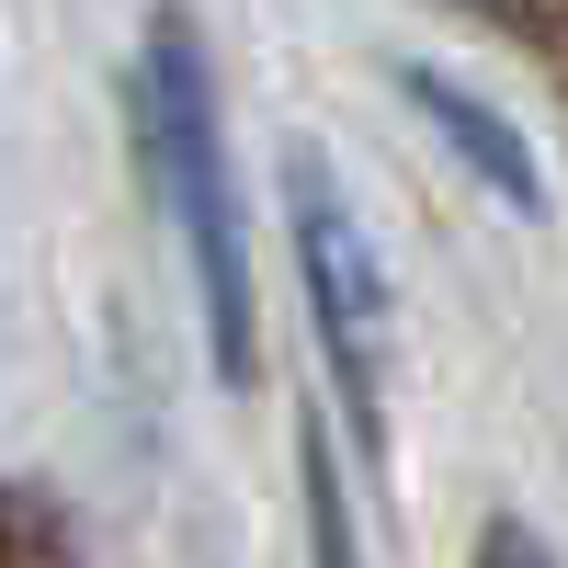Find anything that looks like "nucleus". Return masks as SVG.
Segmentation results:
<instances>
[{
    "instance_id": "nucleus-1",
    "label": "nucleus",
    "mask_w": 568,
    "mask_h": 568,
    "mask_svg": "<svg viewBox=\"0 0 568 568\" xmlns=\"http://www.w3.org/2000/svg\"><path fill=\"white\" fill-rule=\"evenodd\" d=\"M149 136L171 171V216L194 240V284H205V342L227 375H251V262H240V216H227V160H216V103H205V58L194 34L160 23L149 45Z\"/></svg>"
},
{
    "instance_id": "nucleus-2",
    "label": "nucleus",
    "mask_w": 568,
    "mask_h": 568,
    "mask_svg": "<svg viewBox=\"0 0 568 568\" xmlns=\"http://www.w3.org/2000/svg\"><path fill=\"white\" fill-rule=\"evenodd\" d=\"M284 194H296V251H307V307H318L329 375H342V398H353V433L375 444V420H387V364H398L387 273H375L353 205L329 194V171H318L307 149H284Z\"/></svg>"
},
{
    "instance_id": "nucleus-3",
    "label": "nucleus",
    "mask_w": 568,
    "mask_h": 568,
    "mask_svg": "<svg viewBox=\"0 0 568 568\" xmlns=\"http://www.w3.org/2000/svg\"><path fill=\"white\" fill-rule=\"evenodd\" d=\"M420 103H433V125H444V136H466V160H478L489 182H511V194L535 205V171H524V149H511V136H500V125H489L478 103H466V91H444V80H420Z\"/></svg>"
},
{
    "instance_id": "nucleus-4",
    "label": "nucleus",
    "mask_w": 568,
    "mask_h": 568,
    "mask_svg": "<svg viewBox=\"0 0 568 568\" xmlns=\"http://www.w3.org/2000/svg\"><path fill=\"white\" fill-rule=\"evenodd\" d=\"M307 535H318V568H364L353 557V500H342V466H329V444L307 433Z\"/></svg>"
},
{
    "instance_id": "nucleus-5",
    "label": "nucleus",
    "mask_w": 568,
    "mask_h": 568,
    "mask_svg": "<svg viewBox=\"0 0 568 568\" xmlns=\"http://www.w3.org/2000/svg\"><path fill=\"white\" fill-rule=\"evenodd\" d=\"M478 568H557V557H546L524 524H489V535H478Z\"/></svg>"
}]
</instances>
